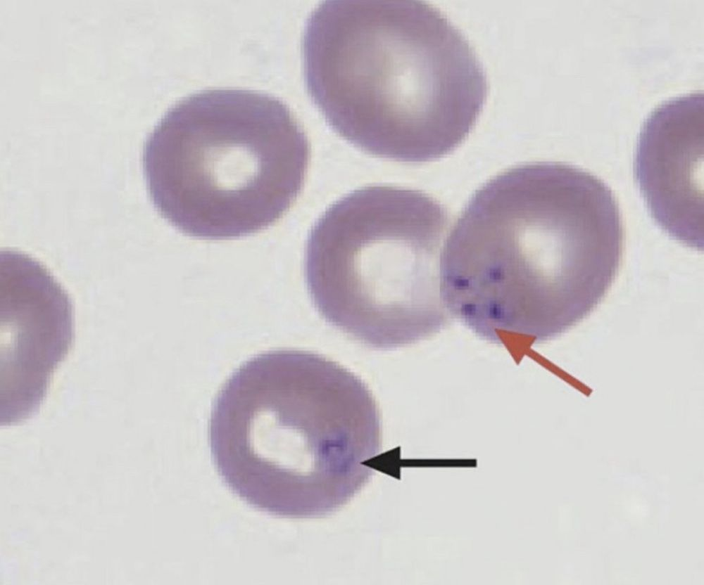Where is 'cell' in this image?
<instances>
[{"label": "cell", "mask_w": 704, "mask_h": 585, "mask_svg": "<svg viewBox=\"0 0 704 585\" xmlns=\"http://www.w3.org/2000/svg\"><path fill=\"white\" fill-rule=\"evenodd\" d=\"M310 145L281 99L218 88L172 105L148 135L143 168L151 200L182 233L227 240L277 221L303 186Z\"/></svg>", "instance_id": "obj_4"}, {"label": "cell", "mask_w": 704, "mask_h": 585, "mask_svg": "<svg viewBox=\"0 0 704 585\" xmlns=\"http://www.w3.org/2000/svg\"><path fill=\"white\" fill-rule=\"evenodd\" d=\"M703 93L657 105L641 128L634 175L655 222L672 238L703 250Z\"/></svg>", "instance_id": "obj_7"}, {"label": "cell", "mask_w": 704, "mask_h": 585, "mask_svg": "<svg viewBox=\"0 0 704 585\" xmlns=\"http://www.w3.org/2000/svg\"><path fill=\"white\" fill-rule=\"evenodd\" d=\"M382 435L363 380L297 349L241 364L216 395L208 425L213 463L230 490L256 509L296 519L329 515L358 494Z\"/></svg>", "instance_id": "obj_3"}, {"label": "cell", "mask_w": 704, "mask_h": 585, "mask_svg": "<svg viewBox=\"0 0 704 585\" xmlns=\"http://www.w3.org/2000/svg\"><path fill=\"white\" fill-rule=\"evenodd\" d=\"M301 49L306 89L327 124L374 156L422 163L447 155L486 103L474 49L425 1H322Z\"/></svg>", "instance_id": "obj_2"}, {"label": "cell", "mask_w": 704, "mask_h": 585, "mask_svg": "<svg viewBox=\"0 0 704 585\" xmlns=\"http://www.w3.org/2000/svg\"><path fill=\"white\" fill-rule=\"evenodd\" d=\"M1 425L33 416L74 340L71 300L39 262L1 255Z\"/></svg>", "instance_id": "obj_6"}, {"label": "cell", "mask_w": 704, "mask_h": 585, "mask_svg": "<svg viewBox=\"0 0 704 585\" xmlns=\"http://www.w3.org/2000/svg\"><path fill=\"white\" fill-rule=\"evenodd\" d=\"M624 246L620 207L603 180L562 162L517 165L475 191L451 231L442 302L519 361L594 311Z\"/></svg>", "instance_id": "obj_1"}, {"label": "cell", "mask_w": 704, "mask_h": 585, "mask_svg": "<svg viewBox=\"0 0 704 585\" xmlns=\"http://www.w3.org/2000/svg\"><path fill=\"white\" fill-rule=\"evenodd\" d=\"M446 209L427 194L374 185L331 205L304 251L310 297L329 324L379 349L438 333L448 314L440 291Z\"/></svg>", "instance_id": "obj_5"}]
</instances>
